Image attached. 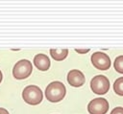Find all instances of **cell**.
<instances>
[{
    "mask_svg": "<svg viewBox=\"0 0 123 114\" xmlns=\"http://www.w3.org/2000/svg\"><path fill=\"white\" fill-rule=\"evenodd\" d=\"M2 79H3V75H2V72H1V70H0V82L2 81Z\"/></svg>",
    "mask_w": 123,
    "mask_h": 114,
    "instance_id": "9a60e30c",
    "label": "cell"
},
{
    "mask_svg": "<svg viewBox=\"0 0 123 114\" xmlns=\"http://www.w3.org/2000/svg\"><path fill=\"white\" fill-rule=\"evenodd\" d=\"M111 114H123V107L118 106V107L113 108V109L111 110Z\"/></svg>",
    "mask_w": 123,
    "mask_h": 114,
    "instance_id": "7c38bea8",
    "label": "cell"
},
{
    "mask_svg": "<svg viewBox=\"0 0 123 114\" xmlns=\"http://www.w3.org/2000/svg\"><path fill=\"white\" fill-rule=\"evenodd\" d=\"M35 66L40 71H47L50 68L51 62L49 57L44 54H37L34 57Z\"/></svg>",
    "mask_w": 123,
    "mask_h": 114,
    "instance_id": "ba28073f",
    "label": "cell"
},
{
    "mask_svg": "<svg viewBox=\"0 0 123 114\" xmlns=\"http://www.w3.org/2000/svg\"><path fill=\"white\" fill-rule=\"evenodd\" d=\"M67 81L71 86L80 87L85 83L86 78L80 70L73 69V70L69 71L67 74Z\"/></svg>",
    "mask_w": 123,
    "mask_h": 114,
    "instance_id": "52a82bcc",
    "label": "cell"
},
{
    "mask_svg": "<svg viewBox=\"0 0 123 114\" xmlns=\"http://www.w3.org/2000/svg\"><path fill=\"white\" fill-rule=\"evenodd\" d=\"M76 52L80 53V54H85V53H87L89 51V49H84V50H81V49H75Z\"/></svg>",
    "mask_w": 123,
    "mask_h": 114,
    "instance_id": "4fadbf2b",
    "label": "cell"
},
{
    "mask_svg": "<svg viewBox=\"0 0 123 114\" xmlns=\"http://www.w3.org/2000/svg\"><path fill=\"white\" fill-rule=\"evenodd\" d=\"M89 114H106L109 110V103L104 98H96L89 102L87 105Z\"/></svg>",
    "mask_w": 123,
    "mask_h": 114,
    "instance_id": "5b68a950",
    "label": "cell"
},
{
    "mask_svg": "<svg viewBox=\"0 0 123 114\" xmlns=\"http://www.w3.org/2000/svg\"><path fill=\"white\" fill-rule=\"evenodd\" d=\"M33 70L32 63L28 59H21L17 61L12 68V76L16 80H23L28 78Z\"/></svg>",
    "mask_w": 123,
    "mask_h": 114,
    "instance_id": "3957f363",
    "label": "cell"
},
{
    "mask_svg": "<svg viewBox=\"0 0 123 114\" xmlns=\"http://www.w3.org/2000/svg\"><path fill=\"white\" fill-rule=\"evenodd\" d=\"M90 88L95 94H106L110 89V80L106 76L97 75L92 78L90 81Z\"/></svg>",
    "mask_w": 123,
    "mask_h": 114,
    "instance_id": "277c9868",
    "label": "cell"
},
{
    "mask_svg": "<svg viewBox=\"0 0 123 114\" xmlns=\"http://www.w3.org/2000/svg\"><path fill=\"white\" fill-rule=\"evenodd\" d=\"M90 59L93 66L99 70H107L111 67V58L106 53L95 52L91 55Z\"/></svg>",
    "mask_w": 123,
    "mask_h": 114,
    "instance_id": "8992f818",
    "label": "cell"
},
{
    "mask_svg": "<svg viewBox=\"0 0 123 114\" xmlns=\"http://www.w3.org/2000/svg\"><path fill=\"white\" fill-rule=\"evenodd\" d=\"M0 114H9V112H8L7 109H5L3 107H0Z\"/></svg>",
    "mask_w": 123,
    "mask_h": 114,
    "instance_id": "5bb4252c",
    "label": "cell"
},
{
    "mask_svg": "<svg viewBox=\"0 0 123 114\" xmlns=\"http://www.w3.org/2000/svg\"><path fill=\"white\" fill-rule=\"evenodd\" d=\"M113 66H114V69L118 73L123 74V56H119L115 58Z\"/></svg>",
    "mask_w": 123,
    "mask_h": 114,
    "instance_id": "8fae6325",
    "label": "cell"
},
{
    "mask_svg": "<svg viewBox=\"0 0 123 114\" xmlns=\"http://www.w3.org/2000/svg\"><path fill=\"white\" fill-rule=\"evenodd\" d=\"M22 98L28 104L37 105L41 103L43 94L41 89L37 85H28L22 91Z\"/></svg>",
    "mask_w": 123,
    "mask_h": 114,
    "instance_id": "7a4b0ae2",
    "label": "cell"
},
{
    "mask_svg": "<svg viewBox=\"0 0 123 114\" xmlns=\"http://www.w3.org/2000/svg\"><path fill=\"white\" fill-rule=\"evenodd\" d=\"M113 90L114 92L119 95V96H123V77L118 78L114 83H113Z\"/></svg>",
    "mask_w": 123,
    "mask_h": 114,
    "instance_id": "30bf717a",
    "label": "cell"
},
{
    "mask_svg": "<svg viewBox=\"0 0 123 114\" xmlns=\"http://www.w3.org/2000/svg\"><path fill=\"white\" fill-rule=\"evenodd\" d=\"M66 93L64 84L61 81H52L45 89V97L51 103H58L62 101Z\"/></svg>",
    "mask_w": 123,
    "mask_h": 114,
    "instance_id": "6da1fadb",
    "label": "cell"
},
{
    "mask_svg": "<svg viewBox=\"0 0 123 114\" xmlns=\"http://www.w3.org/2000/svg\"><path fill=\"white\" fill-rule=\"evenodd\" d=\"M50 55L55 60L61 61L67 57L68 50L67 49H50Z\"/></svg>",
    "mask_w": 123,
    "mask_h": 114,
    "instance_id": "9c48e42d",
    "label": "cell"
}]
</instances>
